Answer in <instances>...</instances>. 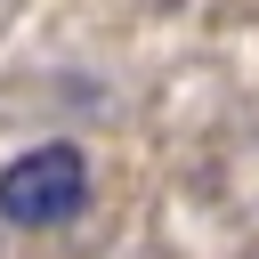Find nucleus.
<instances>
[{"label": "nucleus", "mask_w": 259, "mask_h": 259, "mask_svg": "<svg viewBox=\"0 0 259 259\" xmlns=\"http://www.w3.org/2000/svg\"><path fill=\"white\" fill-rule=\"evenodd\" d=\"M89 202V162L81 146H32L0 170V219L8 227H57Z\"/></svg>", "instance_id": "obj_1"}]
</instances>
